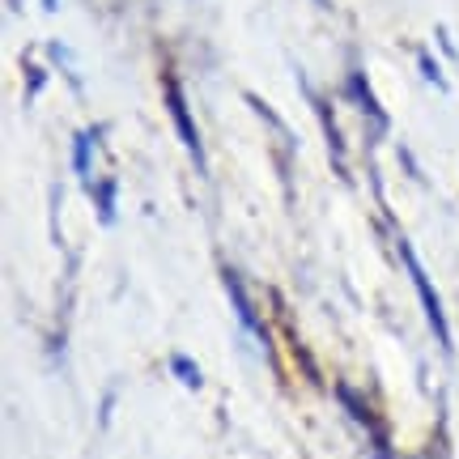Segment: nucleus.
<instances>
[{"label": "nucleus", "mask_w": 459, "mask_h": 459, "mask_svg": "<svg viewBox=\"0 0 459 459\" xmlns=\"http://www.w3.org/2000/svg\"><path fill=\"white\" fill-rule=\"evenodd\" d=\"M400 260H404L412 285H417V298H421V307H426L429 332L438 336V344H443V349H451V328H446V315H443V302H438V290H434V281L426 277V268H421V260H417V251H412L404 238H400Z\"/></svg>", "instance_id": "obj_1"}, {"label": "nucleus", "mask_w": 459, "mask_h": 459, "mask_svg": "<svg viewBox=\"0 0 459 459\" xmlns=\"http://www.w3.org/2000/svg\"><path fill=\"white\" fill-rule=\"evenodd\" d=\"M162 94H166V111H170V119H175L179 141L187 145L192 162L204 170V145H200V128H196V119H192V111H187V99H183V85H179V77H175V73H162Z\"/></svg>", "instance_id": "obj_2"}, {"label": "nucleus", "mask_w": 459, "mask_h": 459, "mask_svg": "<svg viewBox=\"0 0 459 459\" xmlns=\"http://www.w3.org/2000/svg\"><path fill=\"white\" fill-rule=\"evenodd\" d=\"M221 281H226V294H230V302H234V311H238V324H243V332L251 336V341H260L264 349H268V328L260 324V315L251 311V294L243 290L238 268H221Z\"/></svg>", "instance_id": "obj_3"}, {"label": "nucleus", "mask_w": 459, "mask_h": 459, "mask_svg": "<svg viewBox=\"0 0 459 459\" xmlns=\"http://www.w3.org/2000/svg\"><path fill=\"white\" fill-rule=\"evenodd\" d=\"M336 395H341L344 409H349V412H353V417L361 421V426L370 429V438H375V446H378V455H387V429H383V421H378L375 412L366 409V400H358V392H353V387H344V383L336 387Z\"/></svg>", "instance_id": "obj_4"}, {"label": "nucleus", "mask_w": 459, "mask_h": 459, "mask_svg": "<svg viewBox=\"0 0 459 459\" xmlns=\"http://www.w3.org/2000/svg\"><path fill=\"white\" fill-rule=\"evenodd\" d=\"M349 94L358 99L361 111L370 115V124H375V132L387 128V115H383V107H378L375 94H370V82H366V73H349Z\"/></svg>", "instance_id": "obj_5"}, {"label": "nucleus", "mask_w": 459, "mask_h": 459, "mask_svg": "<svg viewBox=\"0 0 459 459\" xmlns=\"http://www.w3.org/2000/svg\"><path fill=\"white\" fill-rule=\"evenodd\" d=\"M102 128H90V132H77L73 136V170L90 183V162H94V145H99Z\"/></svg>", "instance_id": "obj_6"}, {"label": "nucleus", "mask_w": 459, "mask_h": 459, "mask_svg": "<svg viewBox=\"0 0 459 459\" xmlns=\"http://www.w3.org/2000/svg\"><path fill=\"white\" fill-rule=\"evenodd\" d=\"M319 119H324V132H328V141H332V162H336V170L344 175V136H341V128H336V115H332L328 102H319Z\"/></svg>", "instance_id": "obj_7"}, {"label": "nucleus", "mask_w": 459, "mask_h": 459, "mask_svg": "<svg viewBox=\"0 0 459 459\" xmlns=\"http://www.w3.org/2000/svg\"><path fill=\"white\" fill-rule=\"evenodd\" d=\"M90 187V196H94V204H99V217L102 226H111L115 221V179H102V183H85Z\"/></svg>", "instance_id": "obj_8"}, {"label": "nucleus", "mask_w": 459, "mask_h": 459, "mask_svg": "<svg viewBox=\"0 0 459 459\" xmlns=\"http://www.w3.org/2000/svg\"><path fill=\"white\" fill-rule=\"evenodd\" d=\"M170 370H175V378H179L183 387H192V392H196L200 383H204V375H200V366L192 358H183V353H175V358H170Z\"/></svg>", "instance_id": "obj_9"}, {"label": "nucleus", "mask_w": 459, "mask_h": 459, "mask_svg": "<svg viewBox=\"0 0 459 459\" xmlns=\"http://www.w3.org/2000/svg\"><path fill=\"white\" fill-rule=\"evenodd\" d=\"M421 73H426V77H429L434 85H446V82H443V73H438V65H434V56H429V51H421Z\"/></svg>", "instance_id": "obj_10"}]
</instances>
